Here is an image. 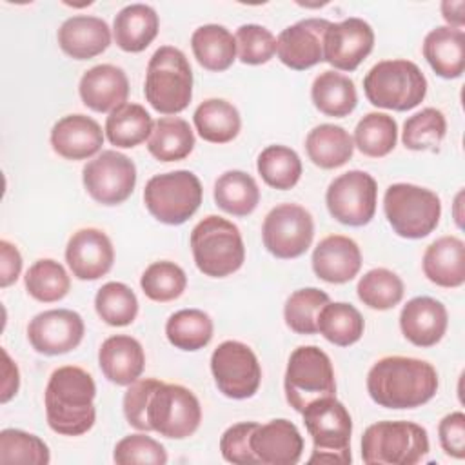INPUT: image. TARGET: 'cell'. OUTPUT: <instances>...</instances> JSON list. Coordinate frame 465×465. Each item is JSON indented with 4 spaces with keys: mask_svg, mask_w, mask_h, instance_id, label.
Wrapping results in <instances>:
<instances>
[{
    "mask_svg": "<svg viewBox=\"0 0 465 465\" xmlns=\"http://www.w3.org/2000/svg\"><path fill=\"white\" fill-rule=\"evenodd\" d=\"M356 292L360 302L369 309L387 311L403 300L405 287L396 272L385 267H376L360 278Z\"/></svg>",
    "mask_w": 465,
    "mask_h": 465,
    "instance_id": "obj_42",
    "label": "cell"
},
{
    "mask_svg": "<svg viewBox=\"0 0 465 465\" xmlns=\"http://www.w3.org/2000/svg\"><path fill=\"white\" fill-rule=\"evenodd\" d=\"M65 262L78 280H98L105 276L114 262V247L109 236L96 227L73 232L65 247Z\"/></svg>",
    "mask_w": 465,
    "mask_h": 465,
    "instance_id": "obj_19",
    "label": "cell"
},
{
    "mask_svg": "<svg viewBox=\"0 0 465 465\" xmlns=\"http://www.w3.org/2000/svg\"><path fill=\"white\" fill-rule=\"evenodd\" d=\"M374 31L369 22L349 16L329 24L323 36V60L340 71H354L372 51Z\"/></svg>",
    "mask_w": 465,
    "mask_h": 465,
    "instance_id": "obj_16",
    "label": "cell"
},
{
    "mask_svg": "<svg viewBox=\"0 0 465 465\" xmlns=\"http://www.w3.org/2000/svg\"><path fill=\"white\" fill-rule=\"evenodd\" d=\"M329 24L325 18H303L285 27L276 38L280 62L294 71H305L323 62V36Z\"/></svg>",
    "mask_w": 465,
    "mask_h": 465,
    "instance_id": "obj_18",
    "label": "cell"
},
{
    "mask_svg": "<svg viewBox=\"0 0 465 465\" xmlns=\"http://www.w3.org/2000/svg\"><path fill=\"white\" fill-rule=\"evenodd\" d=\"M49 461V447L38 436L20 429H4L0 432V463L47 465Z\"/></svg>",
    "mask_w": 465,
    "mask_h": 465,
    "instance_id": "obj_47",
    "label": "cell"
},
{
    "mask_svg": "<svg viewBox=\"0 0 465 465\" xmlns=\"http://www.w3.org/2000/svg\"><path fill=\"white\" fill-rule=\"evenodd\" d=\"M78 93L85 107L96 113H111L127 102L129 80L122 67L98 64L82 74Z\"/></svg>",
    "mask_w": 465,
    "mask_h": 465,
    "instance_id": "obj_24",
    "label": "cell"
},
{
    "mask_svg": "<svg viewBox=\"0 0 465 465\" xmlns=\"http://www.w3.org/2000/svg\"><path fill=\"white\" fill-rule=\"evenodd\" d=\"M354 147L365 156H387L398 142V124L385 113H367L354 129Z\"/></svg>",
    "mask_w": 465,
    "mask_h": 465,
    "instance_id": "obj_39",
    "label": "cell"
},
{
    "mask_svg": "<svg viewBox=\"0 0 465 465\" xmlns=\"http://www.w3.org/2000/svg\"><path fill=\"white\" fill-rule=\"evenodd\" d=\"M211 372L218 391L232 400H247L256 394L262 381V367L252 349L242 341H222L211 354Z\"/></svg>",
    "mask_w": 465,
    "mask_h": 465,
    "instance_id": "obj_12",
    "label": "cell"
},
{
    "mask_svg": "<svg viewBox=\"0 0 465 465\" xmlns=\"http://www.w3.org/2000/svg\"><path fill=\"white\" fill-rule=\"evenodd\" d=\"M151 430L171 440L193 436L202 421V407L194 392L178 383H162L147 407Z\"/></svg>",
    "mask_w": 465,
    "mask_h": 465,
    "instance_id": "obj_11",
    "label": "cell"
},
{
    "mask_svg": "<svg viewBox=\"0 0 465 465\" xmlns=\"http://www.w3.org/2000/svg\"><path fill=\"white\" fill-rule=\"evenodd\" d=\"M441 15L449 27L461 29L465 24V2L463 0H445L441 2Z\"/></svg>",
    "mask_w": 465,
    "mask_h": 465,
    "instance_id": "obj_55",
    "label": "cell"
},
{
    "mask_svg": "<svg viewBox=\"0 0 465 465\" xmlns=\"http://www.w3.org/2000/svg\"><path fill=\"white\" fill-rule=\"evenodd\" d=\"M423 274L440 287L454 289L465 283V243L458 236H441L423 252Z\"/></svg>",
    "mask_w": 465,
    "mask_h": 465,
    "instance_id": "obj_27",
    "label": "cell"
},
{
    "mask_svg": "<svg viewBox=\"0 0 465 465\" xmlns=\"http://www.w3.org/2000/svg\"><path fill=\"white\" fill-rule=\"evenodd\" d=\"M251 449L263 465H296L303 452V438L292 421L278 418L254 429Z\"/></svg>",
    "mask_w": 465,
    "mask_h": 465,
    "instance_id": "obj_20",
    "label": "cell"
},
{
    "mask_svg": "<svg viewBox=\"0 0 465 465\" xmlns=\"http://www.w3.org/2000/svg\"><path fill=\"white\" fill-rule=\"evenodd\" d=\"M22 272L20 251L7 240H0V287H9Z\"/></svg>",
    "mask_w": 465,
    "mask_h": 465,
    "instance_id": "obj_53",
    "label": "cell"
},
{
    "mask_svg": "<svg viewBox=\"0 0 465 465\" xmlns=\"http://www.w3.org/2000/svg\"><path fill=\"white\" fill-rule=\"evenodd\" d=\"M236 53L243 64L260 65L267 64L276 53L274 35L258 24H243L236 29Z\"/></svg>",
    "mask_w": 465,
    "mask_h": 465,
    "instance_id": "obj_48",
    "label": "cell"
},
{
    "mask_svg": "<svg viewBox=\"0 0 465 465\" xmlns=\"http://www.w3.org/2000/svg\"><path fill=\"white\" fill-rule=\"evenodd\" d=\"M312 238V216L298 203H280L263 218L262 240L265 249L276 258L291 260L305 254Z\"/></svg>",
    "mask_w": 465,
    "mask_h": 465,
    "instance_id": "obj_14",
    "label": "cell"
},
{
    "mask_svg": "<svg viewBox=\"0 0 465 465\" xmlns=\"http://www.w3.org/2000/svg\"><path fill=\"white\" fill-rule=\"evenodd\" d=\"M318 332L338 347H349L363 336L365 322L360 311L345 302H329L318 312Z\"/></svg>",
    "mask_w": 465,
    "mask_h": 465,
    "instance_id": "obj_37",
    "label": "cell"
},
{
    "mask_svg": "<svg viewBox=\"0 0 465 465\" xmlns=\"http://www.w3.org/2000/svg\"><path fill=\"white\" fill-rule=\"evenodd\" d=\"M193 122L198 134L211 143H227L234 140L242 129L238 109L223 98L203 100L196 107Z\"/></svg>",
    "mask_w": 465,
    "mask_h": 465,
    "instance_id": "obj_32",
    "label": "cell"
},
{
    "mask_svg": "<svg viewBox=\"0 0 465 465\" xmlns=\"http://www.w3.org/2000/svg\"><path fill=\"white\" fill-rule=\"evenodd\" d=\"M283 389L287 403L296 411L320 400L336 396V380L331 358L316 345L296 347L287 361Z\"/></svg>",
    "mask_w": 465,
    "mask_h": 465,
    "instance_id": "obj_9",
    "label": "cell"
},
{
    "mask_svg": "<svg viewBox=\"0 0 465 465\" xmlns=\"http://www.w3.org/2000/svg\"><path fill=\"white\" fill-rule=\"evenodd\" d=\"M311 98L320 113L332 118L351 114L358 104L354 82L336 71H323L314 78Z\"/></svg>",
    "mask_w": 465,
    "mask_h": 465,
    "instance_id": "obj_33",
    "label": "cell"
},
{
    "mask_svg": "<svg viewBox=\"0 0 465 465\" xmlns=\"http://www.w3.org/2000/svg\"><path fill=\"white\" fill-rule=\"evenodd\" d=\"M143 294L153 302H171L183 294L187 276L180 265L169 260L153 262L140 278Z\"/></svg>",
    "mask_w": 465,
    "mask_h": 465,
    "instance_id": "obj_46",
    "label": "cell"
},
{
    "mask_svg": "<svg viewBox=\"0 0 465 465\" xmlns=\"http://www.w3.org/2000/svg\"><path fill=\"white\" fill-rule=\"evenodd\" d=\"M303 423L312 438V454L307 463H340L352 461L351 434L352 420L347 407L331 398H320L309 403L303 412Z\"/></svg>",
    "mask_w": 465,
    "mask_h": 465,
    "instance_id": "obj_5",
    "label": "cell"
},
{
    "mask_svg": "<svg viewBox=\"0 0 465 465\" xmlns=\"http://www.w3.org/2000/svg\"><path fill=\"white\" fill-rule=\"evenodd\" d=\"M82 182L94 202L118 205L134 191L136 165L124 153L107 149L84 165Z\"/></svg>",
    "mask_w": 465,
    "mask_h": 465,
    "instance_id": "obj_15",
    "label": "cell"
},
{
    "mask_svg": "<svg viewBox=\"0 0 465 465\" xmlns=\"http://www.w3.org/2000/svg\"><path fill=\"white\" fill-rule=\"evenodd\" d=\"M82 316L71 309H49L36 314L27 325V340L40 354L58 356L76 349L84 338Z\"/></svg>",
    "mask_w": 465,
    "mask_h": 465,
    "instance_id": "obj_17",
    "label": "cell"
},
{
    "mask_svg": "<svg viewBox=\"0 0 465 465\" xmlns=\"http://www.w3.org/2000/svg\"><path fill=\"white\" fill-rule=\"evenodd\" d=\"M96 385L93 376L76 365H64L51 372L44 401L47 425L64 436H82L96 421Z\"/></svg>",
    "mask_w": 465,
    "mask_h": 465,
    "instance_id": "obj_2",
    "label": "cell"
},
{
    "mask_svg": "<svg viewBox=\"0 0 465 465\" xmlns=\"http://www.w3.org/2000/svg\"><path fill=\"white\" fill-rule=\"evenodd\" d=\"M96 314L111 327L131 325L138 314V298L122 282L104 283L94 296Z\"/></svg>",
    "mask_w": 465,
    "mask_h": 465,
    "instance_id": "obj_43",
    "label": "cell"
},
{
    "mask_svg": "<svg viewBox=\"0 0 465 465\" xmlns=\"http://www.w3.org/2000/svg\"><path fill=\"white\" fill-rule=\"evenodd\" d=\"M191 47L198 64L213 73L229 69L236 60V40L232 33L220 24L196 27L191 36Z\"/></svg>",
    "mask_w": 465,
    "mask_h": 465,
    "instance_id": "obj_31",
    "label": "cell"
},
{
    "mask_svg": "<svg viewBox=\"0 0 465 465\" xmlns=\"http://www.w3.org/2000/svg\"><path fill=\"white\" fill-rule=\"evenodd\" d=\"M214 325L207 312L200 309H182L169 316L165 336L180 351H200L213 340Z\"/></svg>",
    "mask_w": 465,
    "mask_h": 465,
    "instance_id": "obj_38",
    "label": "cell"
},
{
    "mask_svg": "<svg viewBox=\"0 0 465 465\" xmlns=\"http://www.w3.org/2000/svg\"><path fill=\"white\" fill-rule=\"evenodd\" d=\"M104 145V131L87 114H67L51 129V147L65 160L93 158Z\"/></svg>",
    "mask_w": 465,
    "mask_h": 465,
    "instance_id": "obj_21",
    "label": "cell"
},
{
    "mask_svg": "<svg viewBox=\"0 0 465 465\" xmlns=\"http://www.w3.org/2000/svg\"><path fill=\"white\" fill-rule=\"evenodd\" d=\"M378 185L376 180L360 169L336 176L325 193V203L331 216L351 227L367 225L376 213Z\"/></svg>",
    "mask_w": 465,
    "mask_h": 465,
    "instance_id": "obj_13",
    "label": "cell"
},
{
    "mask_svg": "<svg viewBox=\"0 0 465 465\" xmlns=\"http://www.w3.org/2000/svg\"><path fill=\"white\" fill-rule=\"evenodd\" d=\"M143 94L162 114L182 113L193 98V69L187 56L173 45L158 47L149 58Z\"/></svg>",
    "mask_w": 465,
    "mask_h": 465,
    "instance_id": "obj_3",
    "label": "cell"
},
{
    "mask_svg": "<svg viewBox=\"0 0 465 465\" xmlns=\"http://www.w3.org/2000/svg\"><path fill=\"white\" fill-rule=\"evenodd\" d=\"M447 133L445 114L436 107H425L403 124L401 142L411 151L436 149Z\"/></svg>",
    "mask_w": 465,
    "mask_h": 465,
    "instance_id": "obj_44",
    "label": "cell"
},
{
    "mask_svg": "<svg viewBox=\"0 0 465 465\" xmlns=\"http://www.w3.org/2000/svg\"><path fill=\"white\" fill-rule=\"evenodd\" d=\"M461 198H463V191H460V193H458V196H456V202H454V220H456L458 227H461V225H463V223H461V213H460V207H461Z\"/></svg>",
    "mask_w": 465,
    "mask_h": 465,
    "instance_id": "obj_56",
    "label": "cell"
},
{
    "mask_svg": "<svg viewBox=\"0 0 465 465\" xmlns=\"http://www.w3.org/2000/svg\"><path fill=\"white\" fill-rule=\"evenodd\" d=\"M327 303H329V294L316 287H305V289L294 291L283 305V318L287 327L296 334H316L318 312Z\"/></svg>",
    "mask_w": 465,
    "mask_h": 465,
    "instance_id": "obj_45",
    "label": "cell"
},
{
    "mask_svg": "<svg viewBox=\"0 0 465 465\" xmlns=\"http://www.w3.org/2000/svg\"><path fill=\"white\" fill-rule=\"evenodd\" d=\"M436 369L420 358L385 356L367 374V392L385 409H416L436 396Z\"/></svg>",
    "mask_w": 465,
    "mask_h": 465,
    "instance_id": "obj_1",
    "label": "cell"
},
{
    "mask_svg": "<svg viewBox=\"0 0 465 465\" xmlns=\"http://www.w3.org/2000/svg\"><path fill=\"white\" fill-rule=\"evenodd\" d=\"M147 149L160 162L183 160L194 149V133L187 120L180 116H162L154 122Z\"/></svg>",
    "mask_w": 465,
    "mask_h": 465,
    "instance_id": "obj_34",
    "label": "cell"
},
{
    "mask_svg": "<svg viewBox=\"0 0 465 465\" xmlns=\"http://www.w3.org/2000/svg\"><path fill=\"white\" fill-rule=\"evenodd\" d=\"M256 169L269 187L287 191L300 182L302 160L287 145H269L258 154Z\"/></svg>",
    "mask_w": 465,
    "mask_h": 465,
    "instance_id": "obj_40",
    "label": "cell"
},
{
    "mask_svg": "<svg viewBox=\"0 0 465 465\" xmlns=\"http://www.w3.org/2000/svg\"><path fill=\"white\" fill-rule=\"evenodd\" d=\"M154 122L143 105L125 102L109 113L105 120L107 140L116 147H136L149 140Z\"/></svg>",
    "mask_w": 465,
    "mask_h": 465,
    "instance_id": "obj_35",
    "label": "cell"
},
{
    "mask_svg": "<svg viewBox=\"0 0 465 465\" xmlns=\"http://www.w3.org/2000/svg\"><path fill=\"white\" fill-rule=\"evenodd\" d=\"M2 356H4V369H2L4 371V383H2V398H0V401L7 403L18 392L20 374H18L16 363H13V360L9 358L5 349H2Z\"/></svg>",
    "mask_w": 465,
    "mask_h": 465,
    "instance_id": "obj_54",
    "label": "cell"
},
{
    "mask_svg": "<svg viewBox=\"0 0 465 465\" xmlns=\"http://www.w3.org/2000/svg\"><path fill=\"white\" fill-rule=\"evenodd\" d=\"M438 436L440 445L447 456L456 460L465 458V414L461 411L441 418L438 425Z\"/></svg>",
    "mask_w": 465,
    "mask_h": 465,
    "instance_id": "obj_52",
    "label": "cell"
},
{
    "mask_svg": "<svg viewBox=\"0 0 465 465\" xmlns=\"http://www.w3.org/2000/svg\"><path fill=\"white\" fill-rule=\"evenodd\" d=\"M60 49L74 60H89L111 45V29L105 20L91 15H74L58 29Z\"/></svg>",
    "mask_w": 465,
    "mask_h": 465,
    "instance_id": "obj_25",
    "label": "cell"
},
{
    "mask_svg": "<svg viewBox=\"0 0 465 465\" xmlns=\"http://www.w3.org/2000/svg\"><path fill=\"white\" fill-rule=\"evenodd\" d=\"M98 365L111 383L131 385L143 372V347L136 338L127 334L109 336L98 349Z\"/></svg>",
    "mask_w": 465,
    "mask_h": 465,
    "instance_id": "obj_26",
    "label": "cell"
},
{
    "mask_svg": "<svg viewBox=\"0 0 465 465\" xmlns=\"http://www.w3.org/2000/svg\"><path fill=\"white\" fill-rule=\"evenodd\" d=\"M214 202L232 216H247L260 203L258 183L245 171H225L214 182Z\"/></svg>",
    "mask_w": 465,
    "mask_h": 465,
    "instance_id": "obj_36",
    "label": "cell"
},
{
    "mask_svg": "<svg viewBox=\"0 0 465 465\" xmlns=\"http://www.w3.org/2000/svg\"><path fill=\"white\" fill-rule=\"evenodd\" d=\"M305 151L314 165L322 169H336L352 158L354 142L341 125L320 124L309 131Z\"/></svg>",
    "mask_w": 465,
    "mask_h": 465,
    "instance_id": "obj_30",
    "label": "cell"
},
{
    "mask_svg": "<svg viewBox=\"0 0 465 465\" xmlns=\"http://www.w3.org/2000/svg\"><path fill=\"white\" fill-rule=\"evenodd\" d=\"M25 289L29 296L38 302L53 303L67 296L71 289V280L62 263L51 258L36 260L24 276Z\"/></svg>",
    "mask_w": 465,
    "mask_h": 465,
    "instance_id": "obj_41",
    "label": "cell"
},
{
    "mask_svg": "<svg viewBox=\"0 0 465 465\" xmlns=\"http://www.w3.org/2000/svg\"><path fill=\"white\" fill-rule=\"evenodd\" d=\"M449 325V314L441 302L430 296L409 300L400 312L401 334L416 347L436 345Z\"/></svg>",
    "mask_w": 465,
    "mask_h": 465,
    "instance_id": "obj_23",
    "label": "cell"
},
{
    "mask_svg": "<svg viewBox=\"0 0 465 465\" xmlns=\"http://www.w3.org/2000/svg\"><path fill=\"white\" fill-rule=\"evenodd\" d=\"M160 20L147 4H129L118 11L113 22V38L125 53H140L156 38Z\"/></svg>",
    "mask_w": 465,
    "mask_h": 465,
    "instance_id": "obj_29",
    "label": "cell"
},
{
    "mask_svg": "<svg viewBox=\"0 0 465 465\" xmlns=\"http://www.w3.org/2000/svg\"><path fill=\"white\" fill-rule=\"evenodd\" d=\"M191 251L198 271L211 278H225L236 272L245 260L240 229L216 214H209L194 225Z\"/></svg>",
    "mask_w": 465,
    "mask_h": 465,
    "instance_id": "obj_4",
    "label": "cell"
},
{
    "mask_svg": "<svg viewBox=\"0 0 465 465\" xmlns=\"http://www.w3.org/2000/svg\"><path fill=\"white\" fill-rule=\"evenodd\" d=\"M311 262L320 280L327 283H347L361 269V251L352 238L331 234L314 247Z\"/></svg>",
    "mask_w": 465,
    "mask_h": 465,
    "instance_id": "obj_22",
    "label": "cell"
},
{
    "mask_svg": "<svg viewBox=\"0 0 465 465\" xmlns=\"http://www.w3.org/2000/svg\"><path fill=\"white\" fill-rule=\"evenodd\" d=\"M160 385L162 381L156 378H138L136 381L127 385V391L124 394V416L131 427L143 432L151 430L147 421V407Z\"/></svg>",
    "mask_w": 465,
    "mask_h": 465,
    "instance_id": "obj_50",
    "label": "cell"
},
{
    "mask_svg": "<svg viewBox=\"0 0 465 465\" xmlns=\"http://www.w3.org/2000/svg\"><path fill=\"white\" fill-rule=\"evenodd\" d=\"M363 91L367 100L376 107L411 111L423 102L427 78L411 60H381L365 74Z\"/></svg>",
    "mask_w": 465,
    "mask_h": 465,
    "instance_id": "obj_6",
    "label": "cell"
},
{
    "mask_svg": "<svg viewBox=\"0 0 465 465\" xmlns=\"http://www.w3.org/2000/svg\"><path fill=\"white\" fill-rule=\"evenodd\" d=\"M203 196L198 176L191 171L178 169L149 178L143 189L147 211L162 223L182 225L200 207Z\"/></svg>",
    "mask_w": 465,
    "mask_h": 465,
    "instance_id": "obj_10",
    "label": "cell"
},
{
    "mask_svg": "<svg viewBox=\"0 0 465 465\" xmlns=\"http://www.w3.org/2000/svg\"><path fill=\"white\" fill-rule=\"evenodd\" d=\"M423 56L432 71L441 78H460L465 69V33L463 29L438 25L423 40Z\"/></svg>",
    "mask_w": 465,
    "mask_h": 465,
    "instance_id": "obj_28",
    "label": "cell"
},
{
    "mask_svg": "<svg viewBox=\"0 0 465 465\" xmlns=\"http://www.w3.org/2000/svg\"><path fill=\"white\" fill-rule=\"evenodd\" d=\"M113 460L118 465H165L167 452L151 436L129 434L114 445Z\"/></svg>",
    "mask_w": 465,
    "mask_h": 465,
    "instance_id": "obj_49",
    "label": "cell"
},
{
    "mask_svg": "<svg viewBox=\"0 0 465 465\" xmlns=\"http://www.w3.org/2000/svg\"><path fill=\"white\" fill-rule=\"evenodd\" d=\"M258 427L256 421H240L231 425L220 438V450L225 461L236 465L260 463L251 449V436Z\"/></svg>",
    "mask_w": 465,
    "mask_h": 465,
    "instance_id": "obj_51",
    "label": "cell"
},
{
    "mask_svg": "<svg viewBox=\"0 0 465 465\" xmlns=\"http://www.w3.org/2000/svg\"><path fill=\"white\" fill-rule=\"evenodd\" d=\"M385 218L392 231L409 240L429 236L440 223V196L414 183H392L383 194Z\"/></svg>",
    "mask_w": 465,
    "mask_h": 465,
    "instance_id": "obj_8",
    "label": "cell"
},
{
    "mask_svg": "<svg viewBox=\"0 0 465 465\" xmlns=\"http://www.w3.org/2000/svg\"><path fill=\"white\" fill-rule=\"evenodd\" d=\"M427 452V430L412 421H376L361 436V458L367 465H414Z\"/></svg>",
    "mask_w": 465,
    "mask_h": 465,
    "instance_id": "obj_7",
    "label": "cell"
}]
</instances>
